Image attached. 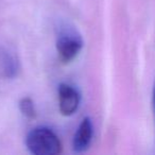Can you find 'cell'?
I'll return each mask as SVG.
<instances>
[{"instance_id": "1", "label": "cell", "mask_w": 155, "mask_h": 155, "mask_svg": "<svg viewBox=\"0 0 155 155\" xmlns=\"http://www.w3.org/2000/svg\"><path fill=\"white\" fill-rule=\"evenodd\" d=\"M28 150L34 155H56L62 152V143L58 136L48 127L32 130L26 139Z\"/></svg>"}, {"instance_id": "2", "label": "cell", "mask_w": 155, "mask_h": 155, "mask_svg": "<svg viewBox=\"0 0 155 155\" xmlns=\"http://www.w3.org/2000/svg\"><path fill=\"white\" fill-rule=\"evenodd\" d=\"M83 47V39L75 30L65 28L58 34L56 50L63 63H69L77 58Z\"/></svg>"}, {"instance_id": "3", "label": "cell", "mask_w": 155, "mask_h": 155, "mask_svg": "<svg viewBox=\"0 0 155 155\" xmlns=\"http://www.w3.org/2000/svg\"><path fill=\"white\" fill-rule=\"evenodd\" d=\"M80 95L72 86L62 83L58 86V106L64 116H71L79 107Z\"/></svg>"}, {"instance_id": "4", "label": "cell", "mask_w": 155, "mask_h": 155, "mask_svg": "<svg viewBox=\"0 0 155 155\" xmlns=\"http://www.w3.org/2000/svg\"><path fill=\"white\" fill-rule=\"evenodd\" d=\"M93 137V124L88 117L84 118L79 125L73 138V150L75 152H83L88 148Z\"/></svg>"}, {"instance_id": "5", "label": "cell", "mask_w": 155, "mask_h": 155, "mask_svg": "<svg viewBox=\"0 0 155 155\" xmlns=\"http://www.w3.org/2000/svg\"><path fill=\"white\" fill-rule=\"evenodd\" d=\"M3 62V71L8 78H14L18 71V62L13 55L5 53L2 58Z\"/></svg>"}, {"instance_id": "6", "label": "cell", "mask_w": 155, "mask_h": 155, "mask_svg": "<svg viewBox=\"0 0 155 155\" xmlns=\"http://www.w3.org/2000/svg\"><path fill=\"white\" fill-rule=\"evenodd\" d=\"M19 110L27 118L34 119L36 117V110L34 107V103L30 98H24L19 102Z\"/></svg>"}, {"instance_id": "7", "label": "cell", "mask_w": 155, "mask_h": 155, "mask_svg": "<svg viewBox=\"0 0 155 155\" xmlns=\"http://www.w3.org/2000/svg\"><path fill=\"white\" fill-rule=\"evenodd\" d=\"M153 103H154V110H155V85H154V89H153Z\"/></svg>"}]
</instances>
